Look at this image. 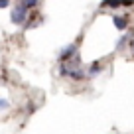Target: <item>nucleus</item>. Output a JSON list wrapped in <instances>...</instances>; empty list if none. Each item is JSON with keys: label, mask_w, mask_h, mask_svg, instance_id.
I'll use <instances>...</instances> for the list:
<instances>
[{"label": "nucleus", "mask_w": 134, "mask_h": 134, "mask_svg": "<svg viewBox=\"0 0 134 134\" xmlns=\"http://www.w3.org/2000/svg\"><path fill=\"white\" fill-rule=\"evenodd\" d=\"M10 20H12V24H16V26L26 24V20H28V10H26L22 4H16L14 10L10 12Z\"/></svg>", "instance_id": "obj_1"}, {"label": "nucleus", "mask_w": 134, "mask_h": 134, "mask_svg": "<svg viewBox=\"0 0 134 134\" xmlns=\"http://www.w3.org/2000/svg\"><path fill=\"white\" fill-rule=\"evenodd\" d=\"M113 24L116 30H120V32H124L126 28H128V20H126L124 16H113Z\"/></svg>", "instance_id": "obj_2"}, {"label": "nucleus", "mask_w": 134, "mask_h": 134, "mask_svg": "<svg viewBox=\"0 0 134 134\" xmlns=\"http://www.w3.org/2000/svg\"><path fill=\"white\" fill-rule=\"evenodd\" d=\"M77 53V46L75 43H71V46H67L65 49L61 51V61H67V59H71L73 55Z\"/></svg>", "instance_id": "obj_3"}, {"label": "nucleus", "mask_w": 134, "mask_h": 134, "mask_svg": "<svg viewBox=\"0 0 134 134\" xmlns=\"http://www.w3.org/2000/svg\"><path fill=\"white\" fill-rule=\"evenodd\" d=\"M20 4H22V6H24V8H26V10H30V8H36V6H38V4H40V0H22Z\"/></svg>", "instance_id": "obj_4"}, {"label": "nucleus", "mask_w": 134, "mask_h": 134, "mask_svg": "<svg viewBox=\"0 0 134 134\" xmlns=\"http://www.w3.org/2000/svg\"><path fill=\"white\" fill-rule=\"evenodd\" d=\"M100 6H110V8H118L120 6V0H103Z\"/></svg>", "instance_id": "obj_5"}, {"label": "nucleus", "mask_w": 134, "mask_h": 134, "mask_svg": "<svg viewBox=\"0 0 134 134\" xmlns=\"http://www.w3.org/2000/svg\"><path fill=\"white\" fill-rule=\"evenodd\" d=\"M126 42H128V38H126V36H122L120 40H118V43H116V47L118 49H122V47H126Z\"/></svg>", "instance_id": "obj_6"}, {"label": "nucleus", "mask_w": 134, "mask_h": 134, "mask_svg": "<svg viewBox=\"0 0 134 134\" xmlns=\"http://www.w3.org/2000/svg\"><path fill=\"white\" fill-rule=\"evenodd\" d=\"M4 109H8V100H6V99H0V110H4Z\"/></svg>", "instance_id": "obj_7"}, {"label": "nucleus", "mask_w": 134, "mask_h": 134, "mask_svg": "<svg viewBox=\"0 0 134 134\" xmlns=\"http://www.w3.org/2000/svg\"><path fill=\"white\" fill-rule=\"evenodd\" d=\"M10 6V0H0V8H8Z\"/></svg>", "instance_id": "obj_8"}, {"label": "nucleus", "mask_w": 134, "mask_h": 134, "mask_svg": "<svg viewBox=\"0 0 134 134\" xmlns=\"http://www.w3.org/2000/svg\"><path fill=\"white\" fill-rule=\"evenodd\" d=\"M124 4V6H130V4H134V0H120V6Z\"/></svg>", "instance_id": "obj_9"}, {"label": "nucleus", "mask_w": 134, "mask_h": 134, "mask_svg": "<svg viewBox=\"0 0 134 134\" xmlns=\"http://www.w3.org/2000/svg\"><path fill=\"white\" fill-rule=\"evenodd\" d=\"M132 51H134V42H132Z\"/></svg>", "instance_id": "obj_10"}]
</instances>
